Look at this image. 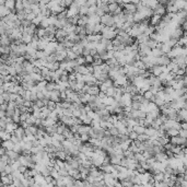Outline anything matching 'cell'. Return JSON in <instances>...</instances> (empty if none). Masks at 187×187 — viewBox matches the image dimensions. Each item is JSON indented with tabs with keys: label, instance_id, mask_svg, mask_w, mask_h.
Returning a JSON list of instances; mask_svg holds the SVG:
<instances>
[{
	"label": "cell",
	"instance_id": "3",
	"mask_svg": "<svg viewBox=\"0 0 187 187\" xmlns=\"http://www.w3.org/2000/svg\"><path fill=\"white\" fill-rule=\"evenodd\" d=\"M114 87V82L113 80L111 79H107L106 81H104L103 83H101L100 84V92H103V93H105L106 91L110 89V87Z\"/></svg>",
	"mask_w": 187,
	"mask_h": 187
},
{
	"label": "cell",
	"instance_id": "6",
	"mask_svg": "<svg viewBox=\"0 0 187 187\" xmlns=\"http://www.w3.org/2000/svg\"><path fill=\"white\" fill-rule=\"evenodd\" d=\"M6 156H8V159L11 160V161H18L20 154H18L17 152H14L13 150H10V151H6Z\"/></svg>",
	"mask_w": 187,
	"mask_h": 187
},
{
	"label": "cell",
	"instance_id": "5",
	"mask_svg": "<svg viewBox=\"0 0 187 187\" xmlns=\"http://www.w3.org/2000/svg\"><path fill=\"white\" fill-rule=\"evenodd\" d=\"M12 135H14L17 138H19L20 140L22 141V139L25 137V130L23 127H18L15 130H14V132H13Z\"/></svg>",
	"mask_w": 187,
	"mask_h": 187
},
{
	"label": "cell",
	"instance_id": "18",
	"mask_svg": "<svg viewBox=\"0 0 187 187\" xmlns=\"http://www.w3.org/2000/svg\"><path fill=\"white\" fill-rule=\"evenodd\" d=\"M0 63H3V60L1 59V57H0Z\"/></svg>",
	"mask_w": 187,
	"mask_h": 187
},
{
	"label": "cell",
	"instance_id": "11",
	"mask_svg": "<svg viewBox=\"0 0 187 187\" xmlns=\"http://www.w3.org/2000/svg\"><path fill=\"white\" fill-rule=\"evenodd\" d=\"M5 7H6L7 9L11 12V10L13 9H15V1H13V0H8V1H5Z\"/></svg>",
	"mask_w": 187,
	"mask_h": 187
},
{
	"label": "cell",
	"instance_id": "16",
	"mask_svg": "<svg viewBox=\"0 0 187 187\" xmlns=\"http://www.w3.org/2000/svg\"><path fill=\"white\" fill-rule=\"evenodd\" d=\"M178 136L181 138H186L187 137V130H180L178 131Z\"/></svg>",
	"mask_w": 187,
	"mask_h": 187
},
{
	"label": "cell",
	"instance_id": "7",
	"mask_svg": "<svg viewBox=\"0 0 187 187\" xmlns=\"http://www.w3.org/2000/svg\"><path fill=\"white\" fill-rule=\"evenodd\" d=\"M1 147L3 149H6V151H10V150H13L14 144H13L11 140H5V141L1 142Z\"/></svg>",
	"mask_w": 187,
	"mask_h": 187
},
{
	"label": "cell",
	"instance_id": "13",
	"mask_svg": "<svg viewBox=\"0 0 187 187\" xmlns=\"http://www.w3.org/2000/svg\"><path fill=\"white\" fill-rule=\"evenodd\" d=\"M15 9H17V12H18V11H22V10H24V7H23L22 1H17V2H15Z\"/></svg>",
	"mask_w": 187,
	"mask_h": 187
},
{
	"label": "cell",
	"instance_id": "10",
	"mask_svg": "<svg viewBox=\"0 0 187 187\" xmlns=\"http://www.w3.org/2000/svg\"><path fill=\"white\" fill-rule=\"evenodd\" d=\"M144 129H146V128H144V126H141V125H136V126L132 127V131H135L138 136H139V135H144Z\"/></svg>",
	"mask_w": 187,
	"mask_h": 187
},
{
	"label": "cell",
	"instance_id": "19",
	"mask_svg": "<svg viewBox=\"0 0 187 187\" xmlns=\"http://www.w3.org/2000/svg\"><path fill=\"white\" fill-rule=\"evenodd\" d=\"M0 187H1V183H0Z\"/></svg>",
	"mask_w": 187,
	"mask_h": 187
},
{
	"label": "cell",
	"instance_id": "8",
	"mask_svg": "<svg viewBox=\"0 0 187 187\" xmlns=\"http://www.w3.org/2000/svg\"><path fill=\"white\" fill-rule=\"evenodd\" d=\"M18 128V125L15 124V123H8L6 126V131L8 132V134H10V135H12L13 132H14V130Z\"/></svg>",
	"mask_w": 187,
	"mask_h": 187
},
{
	"label": "cell",
	"instance_id": "17",
	"mask_svg": "<svg viewBox=\"0 0 187 187\" xmlns=\"http://www.w3.org/2000/svg\"><path fill=\"white\" fill-rule=\"evenodd\" d=\"M6 163H3V162H1V161H0V172H1V173H2V172H3V170H5V168H6Z\"/></svg>",
	"mask_w": 187,
	"mask_h": 187
},
{
	"label": "cell",
	"instance_id": "1",
	"mask_svg": "<svg viewBox=\"0 0 187 187\" xmlns=\"http://www.w3.org/2000/svg\"><path fill=\"white\" fill-rule=\"evenodd\" d=\"M100 22L103 26H106V27H113L114 26V18H113L112 14H108V13L101 17Z\"/></svg>",
	"mask_w": 187,
	"mask_h": 187
},
{
	"label": "cell",
	"instance_id": "15",
	"mask_svg": "<svg viewBox=\"0 0 187 187\" xmlns=\"http://www.w3.org/2000/svg\"><path fill=\"white\" fill-rule=\"evenodd\" d=\"M84 60H85V63H89V65H92L94 61V58L91 55H87V56L84 57Z\"/></svg>",
	"mask_w": 187,
	"mask_h": 187
},
{
	"label": "cell",
	"instance_id": "14",
	"mask_svg": "<svg viewBox=\"0 0 187 187\" xmlns=\"http://www.w3.org/2000/svg\"><path fill=\"white\" fill-rule=\"evenodd\" d=\"M128 138H129V140H130V141H132V140H137L138 135L135 132V131H130V132L128 134Z\"/></svg>",
	"mask_w": 187,
	"mask_h": 187
},
{
	"label": "cell",
	"instance_id": "4",
	"mask_svg": "<svg viewBox=\"0 0 187 187\" xmlns=\"http://www.w3.org/2000/svg\"><path fill=\"white\" fill-rule=\"evenodd\" d=\"M49 98L51 102H55V103H59L60 101V92L58 90H54L53 92H50Z\"/></svg>",
	"mask_w": 187,
	"mask_h": 187
},
{
	"label": "cell",
	"instance_id": "12",
	"mask_svg": "<svg viewBox=\"0 0 187 187\" xmlns=\"http://www.w3.org/2000/svg\"><path fill=\"white\" fill-rule=\"evenodd\" d=\"M142 96H144V99H146L147 101H149V102H152V101H153V98H154V95L151 93L149 90H148L147 92H144Z\"/></svg>",
	"mask_w": 187,
	"mask_h": 187
},
{
	"label": "cell",
	"instance_id": "9",
	"mask_svg": "<svg viewBox=\"0 0 187 187\" xmlns=\"http://www.w3.org/2000/svg\"><path fill=\"white\" fill-rule=\"evenodd\" d=\"M161 18H162V17H160V15L152 14V15H151V19L149 20V22L151 23V26H152V25H153V26H156V25L161 22Z\"/></svg>",
	"mask_w": 187,
	"mask_h": 187
},
{
	"label": "cell",
	"instance_id": "2",
	"mask_svg": "<svg viewBox=\"0 0 187 187\" xmlns=\"http://www.w3.org/2000/svg\"><path fill=\"white\" fill-rule=\"evenodd\" d=\"M170 62H171V59L166 55H162L161 57L156 58V65L161 67H166Z\"/></svg>",
	"mask_w": 187,
	"mask_h": 187
}]
</instances>
